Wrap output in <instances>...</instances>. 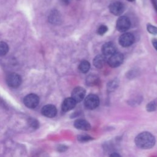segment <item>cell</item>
<instances>
[{
  "label": "cell",
  "mask_w": 157,
  "mask_h": 157,
  "mask_svg": "<svg viewBox=\"0 0 157 157\" xmlns=\"http://www.w3.org/2000/svg\"><path fill=\"white\" fill-rule=\"evenodd\" d=\"M136 145L142 149H150L155 144V137L149 132H142L139 134L134 140Z\"/></svg>",
  "instance_id": "obj_1"
},
{
  "label": "cell",
  "mask_w": 157,
  "mask_h": 157,
  "mask_svg": "<svg viewBox=\"0 0 157 157\" xmlns=\"http://www.w3.org/2000/svg\"><path fill=\"white\" fill-rule=\"evenodd\" d=\"M99 104V99L98 96L94 94L88 95L84 101L85 107L89 110L95 109Z\"/></svg>",
  "instance_id": "obj_2"
},
{
  "label": "cell",
  "mask_w": 157,
  "mask_h": 157,
  "mask_svg": "<svg viewBox=\"0 0 157 157\" xmlns=\"http://www.w3.org/2000/svg\"><path fill=\"white\" fill-rule=\"evenodd\" d=\"M22 80L21 76L17 73H10L6 77V83L11 88H18L21 83Z\"/></svg>",
  "instance_id": "obj_3"
},
{
  "label": "cell",
  "mask_w": 157,
  "mask_h": 157,
  "mask_svg": "<svg viewBox=\"0 0 157 157\" xmlns=\"http://www.w3.org/2000/svg\"><path fill=\"white\" fill-rule=\"evenodd\" d=\"M23 102L27 107L29 109H34L39 103V98L37 94L31 93L24 98Z\"/></svg>",
  "instance_id": "obj_4"
},
{
  "label": "cell",
  "mask_w": 157,
  "mask_h": 157,
  "mask_svg": "<svg viewBox=\"0 0 157 157\" xmlns=\"http://www.w3.org/2000/svg\"><path fill=\"white\" fill-rule=\"evenodd\" d=\"M131 26V21L129 19L125 16L119 17L117 21L116 28L120 32H126Z\"/></svg>",
  "instance_id": "obj_5"
},
{
  "label": "cell",
  "mask_w": 157,
  "mask_h": 157,
  "mask_svg": "<svg viewBox=\"0 0 157 157\" xmlns=\"http://www.w3.org/2000/svg\"><path fill=\"white\" fill-rule=\"evenodd\" d=\"M123 59L124 57L122 53L116 52L109 57L107 63L112 67H117L122 64Z\"/></svg>",
  "instance_id": "obj_6"
},
{
  "label": "cell",
  "mask_w": 157,
  "mask_h": 157,
  "mask_svg": "<svg viewBox=\"0 0 157 157\" xmlns=\"http://www.w3.org/2000/svg\"><path fill=\"white\" fill-rule=\"evenodd\" d=\"M118 42L120 45L123 47L131 46L134 42V36L132 33H124L120 36Z\"/></svg>",
  "instance_id": "obj_7"
},
{
  "label": "cell",
  "mask_w": 157,
  "mask_h": 157,
  "mask_svg": "<svg viewBox=\"0 0 157 157\" xmlns=\"http://www.w3.org/2000/svg\"><path fill=\"white\" fill-rule=\"evenodd\" d=\"M110 12L113 14L114 15H120L124 12L125 9V7L124 4L119 1H115L111 3L109 6Z\"/></svg>",
  "instance_id": "obj_8"
},
{
  "label": "cell",
  "mask_w": 157,
  "mask_h": 157,
  "mask_svg": "<svg viewBox=\"0 0 157 157\" xmlns=\"http://www.w3.org/2000/svg\"><path fill=\"white\" fill-rule=\"evenodd\" d=\"M85 94L86 91L81 86H77L72 90L71 93V98L76 102H80L85 98Z\"/></svg>",
  "instance_id": "obj_9"
},
{
  "label": "cell",
  "mask_w": 157,
  "mask_h": 157,
  "mask_svg": "<svg viewBox=\"0 0 157 157\" xmlns=\"http://www.w3.org/2000/svg\"><path fill=\"white\" fill-rule=\"evenodd\" d=\"M102 52L105 57H109L117 52L116 46L112 42H106L102 47Z\"/></svg>",
  "instance_id": "obj_10"
},
{
  "label": "cell",
  "mask_w": 157,
  "mask_h": 157,
  "mask_svg": "<svg viewBox=\"0 0 157 157\" xmlns=\"http://www.w3.org/2000/svg\"><path fill=\"white\" fill-rule=\"evenodd\" d=\"M41 113L46 117L53 118L57 113V109L55 105L52 104H47L42 108Z\"/></svg>",
  "instance_id": "obj_11"
},
{
  "label": "cell",
  "mask_w": 157,
  "mask_h": 157,
  "mask_svg": "<svg viewBox=\"0 0 157 157\" xmlns=\"http://www.w3.org/2000/svg\"><path fill=\"white\" fill-rule=\"evenodd\" d=\"M76 104L77 102L72 98H67L62 103L61 109L64 112L70 111L75 107Z\"/></svg>",
  "instance_id": "obj_12"
},
{
  "label": "cell",
  "mask_w": 157,
  "mask_h": 157,
  "mask_svg": "<svg viewBox=\"0 0 157 157\" xmlns=\"http://www.w3.org/2000/svg\"><path fill=\"white\" fill-rule=\"evenodd\" d=\"M74 126L75 128L83 131H89L91 129V126L89 122L84 119L76 120L74 123Z\"/></svg>",
  "instance_id": "obj_13"
},
{
  "label": "cell",
  "mask_w": 157,
  "mask_h": 157,
  "mask_svg": "<svg viewBox=\"0 0 157 157\" xmlns=\"http://www.w3.org/2000/svg\"><path fill=\"white\" fill-rule=\"evenodd\" d=\"M105 63V58L103 55H98L93 59V65L98 69L102 68Z\"/></svg>",
  "instance_id": "obj_14"
},
{
  "label": "cell",
  "mask_w": 157,
  "mask_h": 157,
  "mask_svg": "<svg viewBox=\"0 0 157 157\" xmlns=\"http://www.w3.org/2000/svg\"><path fill=\"white\" fill-rule=\"evenodd\" d=\"M99 78L94 74L89 75L86 78V83L88 86H93L96 85L99 82Z\"/></svg>",
  "instance_id": "obj_15"
},
{
  "label": "cell",
  "mask_w": 157,
  "mask_h": 157,
  "mask_svg": "<svg viewBox=\"0 0 157 157\" xmlns=\"http://www.w3.org/2000/svg\"><path fill=\"white\" fill-rule=\"evenodd\" d=\"M48 20L50 23L53 24L58 23L60 21V16L58 12L56 10L52 12L48 16Z\"/></svg>",
  "instance_id": "obj_16"
},
{
  "label": "cell",
  "mask_w": 157,
  "mask_h": 157,
  "mask_svg": "<svg viewBox=\"0 0 157 157\" xmlns=\"http://www.w3.org/2000/svg\"><path fill=\"white\" fill-rule=\"evenodd\" d=\"M90 64L86 60L82 61L78 65L79 71L83 74L86 73L90 70Z\"/></svg>",
  "instance_id": "obj_17"
},
{
  "label": "cell",
  "mask_w": 157,
  "mask_h": 157,
  "mask_svg": "<svg viewBox=\"0 0 157 157\" xmlns=\"http://www.w3.org/2000/svg\"><path fill=\"white\" fill-rule=\"evenodd\" d=\"M9 52V45L3 41H0V56L6 55Z\"/></svg>",
  "instance_id": "obj_18"
},
{
  "label": "cell",
  "mask_w": 157,
  "mask_h": 157,
  "mask_svg": "<svg viewBox=\"0 0 157 157\" xmlns=\"http://www.w3.org/2000/svg\"><path fill=\"white\" fill-rule=\"evenodd\" d=\"M147 110L149 112L155 111L157 109V99L148 103L146 107Z\"/></svg>",
  "instance_id": "obj_19"
},
{
  "label": "cell",
  "mask_w": 157,
  "mask_h": 157,
  "mask_svg": "<svg viewBox=\"0 0 157 157\" xmlns=\"http://www.w3.org/2000/svg\"><path fill=\"white\" fill-rule=\"evenodd\" d=\"M28 124L30 127H31V128L34 129L38 128L39 126V121L36 119L32 117H30L28 119Z\"/></svg>",
  "instance_id": "obj_20"
},
{
  "label": "cell",
  "mask_w": 157,
  "mask_h": 157,
  "mask_svg": "<svg viewBox=\"0 0 157 157\" xmlns=\"http://www.w3.org/2000/svg\"><path fill=\"white\" fill-rule=\"evenodd\" d=\"M77 139L80 142H86L93 139V138L87 134H79L77 136Z\"/></svg>",
  "instance_id": "obj_21"
},
{
  "label": "cell",
  "mask_w": 157,
  "mask_h": 157,
  "mask_svg": "<svg viewBox=\"0 0 157 157\" xmlns=\"http://www.w3.org/2000/svg\"><path fill=\"white\" fill-rule=\"evenodd\" d=\"M147 29L149 33L157 35V27L151 24H148L147 26Z\"/></svg>",
  "instance_id": "obj_22"
},
{
  "label": "cell",
  "mask_w": 157,
  "mask_h": 157,
  "mask_svg": "<svg viewBox=\"0 0 157 157\" xmlns=\"http://www.w3.org/2000/svg\"><path fill=\"white\" fill-rule=\"evenodd\" d=\"M118 86V82L116 80H112L111 82H110L108 84L107 88H108V90H109L110 91H113L115 89H116V88Z\"/></svg>",
  "instance_id": "obj_23"
},
{
  "label": "cell",
  "mask_w": 157,
  "mask_h": 157,
  "mask_svg": "<svg viewBox=\"0 0 157 157\" xmlns=\"http://www.w3.org/2000/svg\"><path fill=\"white\" fill-rule=\"evenodd\" d=\"M107 30H108V28L105 25H101L98 28V29L97 30V33L99 35H103L107 33Z\"/></svg>",
  "instance_id": "obj_24"
},
{
  "label": "cell",
  "mask_w": 157,
  "mask_h": 157,
  "mask_svg": "<svg viewBox=\"0 0 157 157\" xmlns=\"http://www.w3.org/2000/svg\"><path fill=\"white\" fill-rule=\"evenodd\" d=\"M67 150V147L64 145H59L57 147V150L59 152H64Z\"/></svg>",
  "instance_id": "obj_25"
},
{
  "label": "cell",
  "mask_w": 157,
  "mask_h": 157,
  "mask_svg": "<svg viewBox=\"0 0 157 157\" xmlns=\"http://www.w3.org/2000/svg\"><path fill=\"white\" fill-rule=\"evenodd\" d=\"M33 157H48L45 153H39L34 155Z\"/></svg>",
  "instance_id": "obj_26"
},
{
  "label": "cell",
  "mask_w": 157,
  "mask_h": 157,
  "mask_svg": "<svg viewBox=\"0 0 157 157\" xmlns=\"http://www.w3.org/2000/svg\"><path fill=\"white\" fill-rule=\"evenodd\" d=\"M152 44H153V45L154 48L157 50V39H153Z\"/></svg>",
  "instance_id": "obj_27"
},
{
  "label": "cell",
  "mask_w": 157,
  "mask_h": 157,
  "mask_svg": "<svg viewBox=\"0 0 157 157\" xmlns=\"http://www.w3.org/2000/svg\"><path fill=\"white\" fill-rule=\"evenodd\" d=\"M152 2V4L154 6V8L155 9V10L157 12V0H151Z\"/></svg>",
  "instance_id": "obj_28"
},
{
  "label": "cell",
  "mask_w": 157,
  "mask_h": 157,
  "mask_svg": "<svg viewBox=\"0 0 157 157\" xmlns=\"http://www.w3.org/2000/svg\"><path fill=\"white\" fill-rule=\"evenodd\" d=\"M110 157H121V156L117 153H113L110 155Z\"/></svg>",
  "instance_id": "obj_29"
},
{
  "label": "cell",
  "mask_w": 157,
  "mask_h": 157,
  "mask_svg": "<svg viewBox=\"0 0 157 157\" xmlns=\"http://www.w3.org/2000/svg\"><path fill=\"white\" fill-rule=\"evenodd\" d=\"M61 1H62V2H63V3H64V4H67V3H69V1H70V0H61Z\"/></svg>",
  "instance_id": "obj_30"
},
{
  "label": "cell",
  "mask_w": 157,
  "mask_h": 157,
  "mask_svg": "<svg viewBox=\"0 0 157 157\" xmlns=\"http://www.w3.org/2000/svg\"><path fill=\"white\" fill-rule=\"evenodd\" d=\"M127 1H129V2H133V1H134L135 0H127Z\"/></svg>",
  "instance_id": "obj_31"
}]
</instances>
